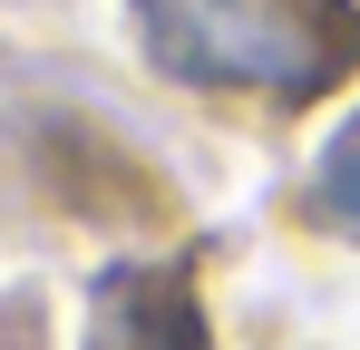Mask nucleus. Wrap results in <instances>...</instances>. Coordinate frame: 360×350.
<instances>
[{
  "mask_svg": "<svg viewBox=\"0 0 360 350\" xmlns=\"http://www.w3.org/2000/svg\"><path fill=\"white\" fill-rule=\"evenodd\" d=\"M88 350H205V311L185 273H108L88 311Z\"/></svg>",
  "mask_w": 360,
  "mask_h": 350,
  "instance_id": "nucleus-2",
  "label": "nucleus"
},
{
  "mask_svg": "<svg viewBox=\"0 0 360 350\" xmlns=\"http://www.w3.org/2000/svg\"><path fill=\"white\" fill-rule=\"evenodd\" d=\"M146 58L185 88L234 98H321L360 68V10L351 0H127Z\"/></svg>",
  "mask_w": 360,
  "mask_h": 350,
  "instance_id": "nucleus-1",
  "label": "nucleus"
},
{
  "mask_svg": "<svg viewBox=\"0 0 360 350\" xmlns=\"http://www.w3.org/2000/svg\"><path fill=\"white\" fill-rule=\"evenodd\" d=\"M311 205L331 214V224H351L360 233V117L321 146V166H311Z\"/></svg>",
  "mask_w": 360,
  "mask_h": 350,
  "instance_id": "nucleus-3",
  "label": "nucleus"
}]
</instances>
